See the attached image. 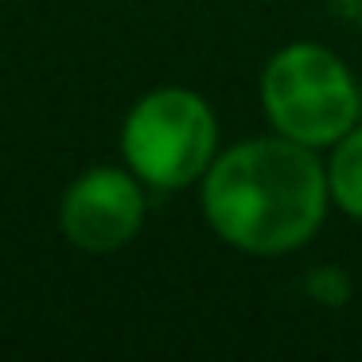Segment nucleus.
<instances>
[{"label": "nucleus", "mask_w": 362, "mask_h": 362, "mask_svg": "<svg viewBox=\"0 0 362 362\" xmlns=\"http://www.w3.org/2000/svg\"><path fill=\"white\" fill-rule=\"evenodd\" d=\"M144 218V199L141 187L125 172L113 168H94L86 172L63 203V230L74 245L82 250H117L141 230Z\"/></svg>", "instance_id": "obj_4"}, {"label": "nucleus", "mask_w": 362, "mask_h": 362, "mask_svg": "<svg viewBox=\"0 0 362 362\" xmlns=\"http://www.w3.org/2000/svg\"><path fill=\"white\" fill-rule=\"evenodd\" d=\"M261 98L284 136L308 144H339L358 117V90L346 66L315 43H292L265 66Z\"/></svg>", "instance_id": "obj_2"}, {"label": "nucleus", "mask_w": 362, "mask_h": 362, "mask_svg": "<svg viewBox=\"0 0 362 362\" xmlns=\"http://www.w3.org/2000/svg\"><path fill=\"white\" fill-rule=\"evenodd\" d=\"M327 175L308 144L250 141L206 175L203 206L230 245L250 253H284L304 245L323 222Z\"/></svg>", "instance_id": "obj_1"}, {"label": "nucleus", "mask_w": 362, "mask_h": 362, "mask_svg": "<svg viewBox=\"0 0 362 362\" xmlns=\"http://www.w3.org/2000/svg\"><path fill=\"white\" fill-rule=\"evenodd\" d=\"M327 183L335 191L339 206L354 218H362V129H354L339 141L327 168Z\"/></svg>", "instance_id": "obj_5"}, {"label": "nucleus", "mask_w": 362, "mask_h": 362, "mask_svg": "<svg viewBox=\"0 0 362 362\" xmlns=\"http://www.w3.org/2000/svg\"><path fill=\"white\" fill-rule=\"evenodd\" d=\"M121 144L141 180L183 187L211 164L214 117L191 90H156L129 113Z\"/></svg>", "instance_id": "obj_3"}]
</instances>
